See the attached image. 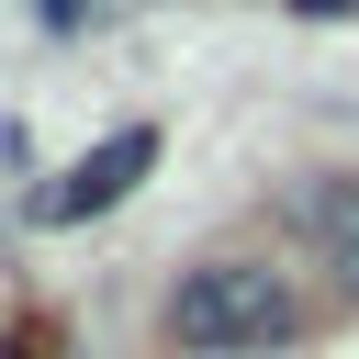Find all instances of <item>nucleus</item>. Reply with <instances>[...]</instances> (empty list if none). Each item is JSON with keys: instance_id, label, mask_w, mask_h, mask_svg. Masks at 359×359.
Here are the masks:
<instances>
[{"instance_id": "nucleus-2", "label": "nucleus", "mask_w": 359, "mask_h": 359, "mask_svg": "<svg viewBox=\"0 0 359 359\" xmlns=\"http://www.w3.org/2000/svg\"><path fill=\"white\" fill-rule=\"evenodd\" d=\"M146 168H157V135H146V123H123L112 146H90V157H79V168H67V180L45 191V213H56V224H79V213H101V202H123V191L146 180Z\"/></svg>"}, {"instance_id": "nucleus-3", "label": "nucleus", "mask_w": 359, "mask_h": 359, "mask_svg": "<svg viewBox=\"0 0 359 359\" xmlns=\"http://www.w3.org/2000/svg\"><path fill=\"white\" fill-rule=\"evenodd\" d=\"M280 213H292V224H303V236H314V247L337 258V280L359 292V180H303V191H292Z\"/></svg>"}, {"instance_id": "nucleus-4", "label": "nucleus", "mask_w": 359, "mask_h": 359, "mask_svg": "<svg viewBox=\"0 0 359 359\" xmlns=\"http://www.w3.org/2000/svg\"><path fill=\"white\" fill-rule=\"evenodd\" d=\"M292 11H314V22H337V11H359V0H292Z\"/></svg>"}, {"instance_id": "nucleus-1", "label": "nucleus", "mask_w": 359, "mask_h": 359, "mask_svg": "<svg viewBox=\"0 0 359 359\" xmlns=\"http://www.w3.org/2000/svg\"><path fill=\"white\" fill-rule=\"evenodd\" d=\"M292 325H303V314H292V280L258 269V258H202V269H180V292H168V337L202 348V359L280 348Z\"/></svg>"}]
</instances>
